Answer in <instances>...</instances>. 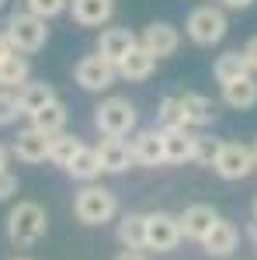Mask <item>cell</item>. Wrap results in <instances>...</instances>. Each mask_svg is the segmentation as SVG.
Segmentation results:
<instances>
[{
    "mask_svg": "<svg viewBox=\"0 0 257 260\" xmlns=\"http://www.w3.org/2000/svg\"><path fill=\"white\" fill-rule=\"evenodd\" d=\"M136 104L129 98H104L94 108V125H98L101 136H115L125 139L129 132H136Z\"/></svg>",
    "mask_w": 257,
    "mask_h": 260,
    "instance_id": "3",
    "label": "cell"
},
{
    "mask_svg": "<svg viewBox=\"0 0 257 260\" xmlns=\"http://www.w3.org/2000/svg\"><path fill=\"white\" fill-rule=\"evenodd\" d=\"M219 149H222V139H216V136H195V156H191V163L212 167Z\"/></svg>",
    "mask_w": 257,
    "mask_h": 260,
    "instance_id": "29",
    "label": "cell"
},
{
    "mask_svg": "<svg viewBox=\"0 0 257 260\" xmlns=\"http://www.w3.org/2000/svg\"><path fill=\"white\" fill-rule=\"evenodd\" d=\"M18 98L11 94V90H0V125H11V121L18 118Z\"/></svg>",
    "mask_w": 257,
    "mask_h": 260,
    "instance_id": "31",
    "label": "cell"
},
{
    "mask_svg": "<svg viewBox=\"0 0 257 260\" xmlns=\"http://www.w3.org/2000/svg\"><path fill=\"white\" fill-rule=\"evenodd\" d=\"M254 163H257V142H254Z\"/></svg>",
    "mask_w": 257,
    "mask_h": 260,
    "instance_id": "39",
    "label": "cell"
},
{
    "mask_svg": "<svg viewBox=\"0 0 257 260\" xmlns=\"http://www.w3.org/2000/svg\"><path fill=\"white\" fill-rule=\"evenodd\" d=\"M129 149H132V163L160 167V163H163V132H160V128H142V132L132 136Z\"/></svg>",
    "mask_w": 257,
    "mask_h": 260,
    "instance_id": "12",
    "label": "cell"
},
{
    "mask_svg": "<svg viewBox=\"0 0 257 260\" xmlns=\"http://www.w3.org/2000/svg\"><path fill=\"white\" fill-rule=\"evenodd\" d=\"M119 77V70L111 66L108 59H101L98 52L94 56H83V59L73 66V80L83 87V90H108Z\"/></svg>",
    "mask_w": 257,
    "mask_h": 260,
    "instance_id": "8",
    "label": "cell"
},
{
    "mask_svg": "<svg viewBox=\"0 0 257 260\" xmlns=\"http://www.w3.org/2000/svg\"><path fill=\"white\" fill-rule=\"evenodd\" d=\"M212 170H216L222 180H243V177H250V174L257 170L254 146H247V142H222V149H219Z\"/></svg>",
    "mask_w": 257,
    "mask_h": 260,
    "instance_id": "6",
    "label": "cell"
},
{
    "mask_svg": "<svg viewBox=\"0 0 257 260\" xmlns=\"http://www.w3.org/2000/svg\"><path fill=\"white\" fill-rule=\"evenodd\" d=\"M115 70H119L122 80H129V83L150 80V77H153V70H157V56H153V52H146L142 45H136V49H132V52H129Z\"/></svg>",
    "mask_w": 257,
    "mask_h": 260,
    "instance_id": "18",
    "label": "cell"
},
{
    "mask_svg": "<svg viewBox=\"0 0 257 260\" xmlns=\"http://www.w3.org/2000/svg\"><path fill=\"white\" fill-rule=\"evenodd\" d=\"M178 98H181V104H184V115H188V128H205V125L216 121V104L205 98V94L184 90Z\"/></svg>",
    "mask_w": 257,
    "mask_h": 260,
    "instance_id": "20",
    "label": "cell"
},
{
    "mask_svg": "<svg viewBox=\"0 0 257 260\" xmlns=\"http://www.w3.org/2000/svg\"><path fill=\"white\" fill-rule=\"evenodd\" d=\"M94 149H98V160H101V170H104V174H122V170H129V163H132V149H129L125 139L104 136Z\"/></svg>",
    "mask_w": 257,
    "mask_h": 260,
    "instance_id": "15",
    "label": "cell"
},
{
    "mask_svg": "<svg viewBox=\"0 0 257 260\" xmlns=\"http://www.w3.org/2000/svg\"><path fill=\"white\" fill-rule=\"evenodd\" d=\"M247 73H250V70H247V59H243L240 49L222 52L216 59V66H212V77H216L219 83H233V80H240V77H247Z\"/></svg>",
    "mask_w": 257,
    "mask_h": 260,
    "instance_id": "25",
    "label": "cell"
},
{
    "mask_svg": "<svg viewBox=\"0 0 257 260\" xmlns=\"http://www.w3.org/2000/svg\"><path fill=\"white\" fill-rule=\"evenodd\" d=\"M4 4H7V0H0V11H4Z\"/></svg>",
    "mask_w": 257,
    "mask_h": 260,
    "instance_id": "41",
    "label": "cell"
},
{
    "mask_svg": "<svg viewBox=\"0 0 257 260\" xmlns=\"http://www.w3.org/2000/svg\"><path fill=\"white\" fill-rule=\"evenodd\" d=\"M14 98H18V111H21V115H35L39 108H45V104L56 101V90H52L49 83H32V80H28V83H21V87H18Z\"/></svg>",
    "mask_w": 257,
    "mask_h": 260,
    "instance_id": "21",
    "label": "cell"
},
{
    "mask_svg": "<svg viewBox=\"0 0 257 260\" xmlns=\"http://www.w3.org/2000/svg\"><path fill=\"white\" fill-rule=\"evenodd\" d=\"M66 174H70V177H77V180H83V184H91L94 177H101L104 170H101L98 149H94V146H80L77 156L66 163Z\"/></svg>",
    "mask_w": 257,
    "mask_h": 260,
    "instance_id": "22",
    "label": "cell"
},
{
    "mask_svg": "<svg viewBox=\"0 0 257 260\" xmlns=\"http://www.w3.org/2000/svg\"><path fill=\"white\" fill-rule=\"evenodd\" d=\"M163 132V163H191L195 136L188 128H160Z\"/></svg>",
    "mask_w": 257,
    "mask_h": 260,
    "instance_id": "17",
    "label": "cell"
},
{
    "mask_svg": "<svg viewBox=\"0 0 257 260\" xmlns=\"http://www.w3.org/2000/svg\"><path fill=\"white\" fill-rule=\"evenodd\" d=\"M14 260H32V257H14Z\"/></svg>",
    "mask_w": 257,
    "mask_h": 260,
    "instance_id": "40",
    "label": "cell"
},
{
    "mask_svg": "<svg viewBox=\"0 0 257 260\" xmlns=\"http://www.w3.org/2000/svg\"><path fill=\"white\" fill-rule=\"evenodd\" d=\"M32 125H35L39 132H45V136H56V132H63V128H66V104L56 98L52 104L39 108V111L32 115Z\"/></svg>",
    "mask_w": 257,
    "mask_h": 260,
    "instance_id": "24",
    "label": "cell"
},
{
    "mask_svg": "<svg viewBox=\"0 0 257 260\" xmlns=\"http://www.w3.org/2000/svg\"><path fill=\"white\" fill-rule=\"evenodd\" d=\"M119 243L125 250H146V215H125L119 222Z\"/></svg>",
    "mask_w": 257,
    "mask_h": 260,
    "instance_id": "26",
    "label": "cell"
},
{
    "mask_svg": "<svg viewBox=\"0 0 257 260\" xmlns=\"http://www.w3.org/2000/svg\"><path fill=\"white\" fill-rule=\"evenodd\" d=\"M216 4L222 7V11H247L254 0H216Z\"/></svg>",
    "mask_w": 257,
    "mask_h": 260,
    "instance_id": "34",
    "label": "cell"
},
{
    "mask_svg": "<svg viewBox=\"0 0 257 260\" xmlns=\"http://www.w3.org/2000/svg\"><path fill=\"white\" fill-rule=\"evenodd\" d=\"M7 160H11V149L0 142V170H7Z\"/></svg>",
    "mask_w": 257,
    "mask_h": 260,
    "instance_id": "37",
    "label": "cell"
},
{
    "mask_svg": "<svg viewBox=\"0 0 257 260\" xmlns=\"http://www.w3.org/2000/svg\"><path fill=\"white\" fill-rule=\"evenodd\" d=\"M222 101L233 108V111H250L257 104V77L247 73L233 83H222Z\"/></svg>",
    "mask_w": 257,
    "mask_h": 260,
    "instance_id": "19",
    "label": "cell"
},
{
    "mask_svg": "<svg viewBox=\"0 0 257 260\" xmlns=\"http://www.w3.org/2000/svg\"><path fill=\"white\" fill-rule=\"evenodd\" d=\"M70 14L83 28H101L115 18V0H70Z\"/></svg>",
    "mask_w": 257,
    "mask_h": 260,
    "instance_id": "14",
    "label": "cell"
},
{
    "mask_svg": "<svg viewBox=\"0 0 257 260\" xmlns=\"http://www.w3.org/2000/svg\"><path fill=\"white\" fill-rule=\"evenodd\" d=\"M73 212H77V219L83 222V225H104V222L115 219L119 198H115L108 187H101V184H87L77 194V201H73Z\"/></svg>",
    "mask_w": 257,
    "mask_h": 260,
    "instance_id": "4",
    "label": "cell"
},
{
    "mask_svg": "<svg viewBox=\"0 0 257 260\" xmlns=\"http://www.w3.org/2000/svg\"><path fill=\"white\" fill-rule=\"evenodd\" d=\"M157 125H160V128H188V115H184V104H181L178 94H170V98L160 101Z\"/></svg>",
    "mask_w": 257,
    "mask_h": 260,
    "instance_id": "28",
    "label": "cell"
},
{
    "mask_svg": "<svg viewBox=\"0 0 257 260\" xmlns=\"http://www.w3.org/2000/svg\"><path fill=\"white\" fill-rule=\"evenodd\" d=\"M254 222H257V198H254Z\"/></svg>",
    "mask_w": 257,
    "mask_h": 260,
    "instance_id": "38",
    "label": "cell"
},
{
    "mask_svg": "<svg viewBox=\"0 0 257 260\" xmlns=\"http://www.w3.org/2000/svg\"><path fill=\"white\" fill-rule=\"evenodd\" d=\"M139 45H142L146 52H153L157 59H167V56H174V52H178L181 31L170 24V21H153V24H146V28H142Z\"/></svg>",
    "mask_w": 257,
    "mask_h": 260,
    "instance_id": "9",
    "label": "cell"
},
{
    "mask_svg": "<svg viewBox=\"0 0 257 260\" xmlns=\"http://www.w3.org/2000/svg\"><path fill=\"white\" fill-rule=\"evenodd\" d=\"M49 139H52V136H45V132L35 128V125H28V128L18 132L11 153H14L18 160H24V163H42V160H49Z\"/></svg>",
    "mask_w": 257,
    "mask_h": 260,
    "instance_id": "13",
    "label": "cell"
},
{
    "mask_svg": "<svg viewBox=\"0 0 257 260\" xmlns=\"http://www.w3.org/2000/svg\"><path fill=\"white\" fill-rule=\"evenodd\" d=\"M45 225H49V215H45L42 205L18 201L7 212V240L14 243V246H35L45 236Z\"/></svg>",
    "mask_w": 257,
    "mask_h": 260,
    "instance_id": "1",
    "label": "cell"
},
{
    "mask_svg": "<svg viewBox=\"0 0 257 260\" xmlns=\"http://www.w3.org/2000/svg\"><path fill=\"white\" fill-rule=\"evenodd\" d=\"M32 77V66L21 52H11L7 59H0V90H11V87H21Z\"/></svg>",
    "mask_w": 257,
    "mask_h": 260,
    "instance_id": "23",
    "label": "cell"
},
{
    "mask_svg": "<svg viewBox=\"0 0 257 260\" xmlns=\"http://www.w3.org/2000/svg\"><path fill=\"white\" fill-rule=\"evenodd\" d=\"M80 146H83V142H80L77 136H70V132H56V136L49 139V160L56 163V167H63V170H66V163L77 156Z\"/></svg>",
    "mask_w": 257,
    "mask_h": 260,
    "instance_id": "27",
    "label": "cell"
},
{
    "mask_svg": "<svg viewBox=\"0 0 257 260\" xmlns=\"http://www.w3.org/2000/svg\"><path fill=\"white\" fill-rule=\"evenodd\" d=\"M181 219V233L188 236V240H195V243H202L209 233H212V225H216L222 215H219L212 205H188L184 212L178 215Z\"/></svg>",
    "mask_w": 257,
    "mask_h": 260,
    "instance_id": "11",
    "label": "cell"
},
{
    "mask_svg": "<svg viewBox=\"0 0 257 260\" xmlns=\"http://www.w3.org/2000/svg\"><path fill=\"white\" fill-rule=\"evenodd\" d=\"M24 4H28V11L42 21L56 18V14H63V11L70 7V0H24Z\"/></svg>",
    "mask_w": 257,
    "mask_h": 260,
    "instance_id": "30",
    "label": "cell"
},
{
    "mask_svg": "<svg viewBox=\"0 0 257 260\" xmlns=\"http://www.w3.org/2000/svg\"><path fill=\"white\" fill-rule=\"evenodd\" d=\"M254 243H257V240H254Z\"/></svg>",
    "mask_w": 257,
    "mask_h": 260,
    "instance_id": "42",
    "label": "cell"
},
{
    "mask_svg": "<svg viewBox=\"0 0 257 260\" xmlns=\"http://www.w3.org/2000/svg\"><path fill=\"white\" fill-rule=\"evenodd\" d=\"M240 52H243V59H247V70L257 77V35H254V39H247V45H243Z\"/></svg>",
    "mask_w": 257,
    "mask_h": 260,
    "instance_id": "33",
    "label": "cell"
},
{
    "mask_svg": "<svg viewBox=\"0 0 257 260\" xmlns=\"http://www.w3.org/2000/svg\"><path fill=\"white\" fill-rule=\"evenodd\" d=\"M11 194H18V177L11 170H0V201H7Z\"/></svg>",
    "mask_w": 257,
    "mask_h": 260,
    "instance_id": "32",
    "label": "cell"
},
{
    "mask_svg": "<svg viewBox=\"0 0 257 260\" xmlns=\"http://www.w3.org/2000/svg\"><path fill=\"white\" fill-rule=\"evenodd\" d=\"M7 42H11V49L14 52H39L45 39H49V28H45V21L35 18L32 11H18V14H11L7 21Z\"/></svg>",
    "mask_w": 257,
    "mask_h": 260,
    "instance_id": "5",
    "label": "cell"
},
{
    "mask_svg": "<svg viewBox=\"0 0 257 260\" xmlns=\"http://www.w3.org/2000/svg\"><path fill=\"white\" fill-rule=\"evenodd\" d=\"M237 246H240V229L230 219H219L216 225H212V233L202 240V250H205L209 257H230Z\"/></svg>",
    "mask_w": 257,
    "mask_h": 260,
    "instance_id": "16",
    "label": "cell"
},
{
    "mask_svg": "<svg viewBox=\"0 0 257 260\" xmlns=\"http://www.w3.org/2000/svg\"><path fill=\"white\" fill-rule=\"evenodd\" d=\"M11 52H14V49H11V42H7V35L0 31V59H7Z\"/></svg>",
    "mask_w": 257,
    "mask_h": 260,
    "instance_id": "36",
    "label": "cell"
},
{
    "mask_svg": "<svg viewBox=\"0 0 257 260\" xmlns=\"http://www.w3.org/2000/svg\"><path fill=\"white\" fill-rule=\"evenodd\" d=\"M226 31H230V18H226V11L219 4H202L184 21V35L195 45H205V49L219 45V42L226 39Z\"/></svg>",
    "mask_w": 257,
    "mask_h": 260,
    "instance_id": "2",
    "label": "cell"
},
{
    "mask_svg": "<svg viewBox=\"0 0 257 260\" xmlns=\"http://www.w3.org/2000/svg\"><path fill=\"white\" fill-rule=\"evenodd\" d=\"M136 45H139V39L129 31V28H104V31L98 35V56L108 59L111 66H119Z\"/></svg>",
    "mask_w": 257,
    "mask_h": 260,
    "instance_id": "10",
    "label": "cell"
},
{
    "mask_svg": "<svg viewBox=\"0 0 257 260\" xmlns=\"http://www.w3.org/2000/svg\"><path fill=\"white\" fill-rule=\"evenodd\" d=\"M184 240L181 233V219L170 212H150L146 215V250L153 253H167Z\"/></svg>",
    "mask_w": 257,
    "mask_h": 260,
    "instance_id": "7",
    "label": "cell"
},
{
    "mask_svg": "<svg viewBox=\"0 0 257 260\" xmlns=\"http://www.w3.org/2000/svg\"><path fill=\"white\" fill-rule=\"evenodd\" d=\"M115 260H146V253H142V250H122Z\"/></svg>",
    "mask_w": 257,
    "mask_h": 260,
    "instance_id": "35",
    "label": "cell"
}]
</instances>
